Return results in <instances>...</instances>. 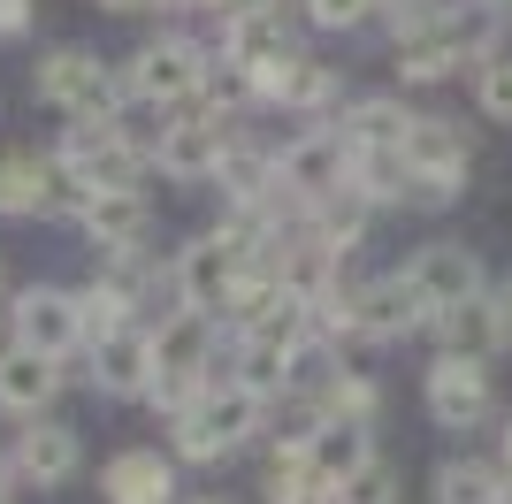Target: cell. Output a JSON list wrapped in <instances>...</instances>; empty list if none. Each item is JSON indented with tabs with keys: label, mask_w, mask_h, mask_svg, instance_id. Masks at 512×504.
Wrapping results in <instances>:
<instances>
[{
	"label": "cell",
	"mask_w": 512,
	"mask_h": 504,
	"mask_svg": "<svg viewBox=\"0 0 512 504\" xmlns=\"http://www.w3.org/2000/svg\"><path fill=\"white\" fill-rule=\"evenodd\" d=\"M100 497L107 504H176V459L153 443H130L100 466Z\"/></svg>",
	"instance_id": "d6986e66"
},
{
	"label": "cell",
	"mask_w": 512,
	"mask_h": 504,
	"mask_svg": "<svg viewBox=\"0 0 512 504\" xmlns=\"http://www.w3.org/2000/svg\"><path fill=\"white\" fill-rule=\"evenodd\" d=\"M421 405L436 428H451V436H467V428H482L497 405V375H490V359H451L436 352V367L421 375Z\"/></svg>",
	"instance_id": "30bf717a"
},
{
	"label": "cell",
	"mask_w": 512,
	"mask_h": 504,
	"mask_svg": "<svg viewBox=\"0 0 512 504\" xmlns=\"http://www.w3.org/2000/svg\"><path fill=\"white\" fill-rule=\"evenodd\" d=\"M54 168H62V184L85 199V191H146V153L130 146L123 123H69L62 146H54Z\"/></svg>",
	"instance_id": "8992f818"
},
{
	"label": "cell",
	"mask_w": 512,
	"mask_h": 504,
	"mask_svg": "<svg viewBox=\"0 0 512 504\" xmlns=\"http://www.w3.org/2000/svg\"><path fill=\"white\" fill-rule=\"evenodd\" d=\"M428 329V306L413 298L406 275H367L352 283V344H398V336Z\"/></svg>",
	"instance_id": "4fadbf2b"
},
{
	"label": "cell",
	"mask_w": 512,
	"mask_h": 504,
	"mask_svg": "<svg viewBox=\"0 0 512 504\" xmlns=\"http://www.w3.org/2000/svg\"><path fill=\"white\" fill-rule=\"evenodd\" d=\"M474 107L490 123H512V54H490V62L474 69Z\"/></svg>",
	"instance_id": "484cf974"
},
{
	"label": "cell",
	"mask_w": 512,
	"mask_h": 504,
	"mask_svg": "<svg viewBox=\"0 0 512 504\" xmlns=\"http://www.w3.org/2000/svg\"><path fill=\"white\" fill-rule=\"evenodd\" d=\"M497 31H505L497 16H482V8H459V0H451L428 31L398 39V84H444V77H459L467 62L482 69L490 54H505V46H497Z\"/></svg>",
	"instance_id": "6da1fadb"
},
{
	"label": "cell",
	"mask_w": 512,
	"mask_h": 504,
	"mask_svg": "<svg viewBox=\"0 0 512 504\" xmlns=\"http://www.w3.org/2000/svg\"><path fill=\"white\" fill-rule=\"evenodd\" d=\"M375 459V428H360V420H321L314 428V443H306V466H314L321 482H352L360 466Z\"/></svg>",
	"instance_id": "603a6c76"
},
{
	"label": "cell",
	"mask_w": 512,
	"mask_h": 504,
	"mask_svg": "<svg viewBox=\"0 0 512 504\" xmlns=\"http://www.w3.org/2000/svg\"><path fill=\"white\" fill-rule=\"evenodd\" d=\"M398 489H406V482H398V466H390V459H367L360 474L344 482V497H352V504H398Z\"/></svg>",
	"instance_id": "83f0119b"
},
{
	"label": "cell",
	"mask_w": 512,
	"mask_h": 504,
	"mask_svg": "<svg viewBox=\"0 0 512 504\" xmlns=\"http://www.w3.org/2000/svg\"><path fill=\"white\" fill-rule=\"evenodd\" d=\"M306 504H352V497H344L337 482H321V489H314V497H306Z\"/></svg>",
	"instance_id": "1f68e13d"
},
{
	"label": "cell",
	"mask_w": 512,
	"mask_h": 504,
	"mask_svg": "<svg viewBox=\"0 0 512 504\" xmlns=\"http://www.w3.org/2000/svg\"><path fill=\"white\" fill-rule=\"evenodd\" d=\"M31 16H39L31 0H0V39H23V31H31Z\"/></svg>",
	"instance_id": "f1b7e54d"
},
{
	"label": "cell",
	"mask_w": 512,
	"mask_h": 504,
	"mask_svg": "<svg viewBox=\"0 0 512 504\" xmlns=\"http://www.w3.org/2000/svg\"><path fill=\"white\" fill-rule=\"evenodd\" d=\"M383 16V0H306V23L314 31H360V23Z\"/></svg>",
	"instance_id": "4316f807"
},
{
	"label": "cell",
	"mask_w": 512,
	"mask_h": 504,
	"mask_svg": "<svg viewBox=\"0 0 512 504\" xmlns=\"http://www.w3.org/2000/svg\"><path fill=\"white\" fill-rule=\"evenodd\" d=\"M398 275H406V283H413V298H421V306H428V321L490 291V268H482V252H474L467 237H428V245L413 252V260H406V268H398Z\"/></svg>",
	"instance_id": "9c48e42d"
},
{
	"label": "cell",
	"mask_w": 512,
	"mask_h": 504,
	"mask_svg": "<svg viewBox=\"0 0 512 504\" xmlns=\"http://www.w3.org/2000/svg\"><path fill=\"white\" fill-rule=\"evenodd\" d=\"M283 54H299V39H291V16L276 8H245V16H222V62L237 69V77H253V69L283 62Z\"/></svg>",
	"instance_id": "ac0fdd59"
},
{
	"label": "cell",
	"mask_w": 512,
	"mask_h": 504,
	"mask_svg": "<svg viewBox=\"0 0 512 504\" xmlns=\"http://www.w3.org/2000/svg\"><path fill=\"white\" fill-rule=\"evenodd\" d=\"M321 489V474L306 466V451H276V466H268V504H306Z\"/></svg>",
	"instance_id": "d4e9b609"
},
{
	"label": "cell",
	"mask_w": 512,
	"mask_h": 504,
	"mask_svg": "<svg viewBox=\"0 0 512 504\" xmlns=\"http://www.w3.org/2000/svg\"><path fill=\"white\" fill-rule=\"evenodd\" d=\"M436 504H512V482L497 459H444L436 466Z\"/></svg>",
	"instance_id": "cb8c5ba5"
},
{
	"label": "cell",
	"mask_w": 512,
	"mask_h": 504,
	"mask_svg": "<svg viewBox=\"0 0 512 504\" xmlns=\"http://www.w3.org/2000/svg\"><path fill=\"white\" fill-rule=\"evenodd\" d=\"M276 191H283L299 214H314L321 199L352 191V146H344V130H337V123H306L299 138L276 153Z\"/></svg>",
	"instance_id": "52a82bcc"
},
{
	"label": "cell",
	"mask_w": 512,
	"mask_h": 504,
	"mask_svg": "<svg viewBox=\"0 0 512 504\" xmlns=\"http://www.w3.org/2000/svg\"><path fill=\"white\" fill-rule=\"evenodd\" d=\"M497 474L512 482V420H505V436H497Z\"/></svg>",
	"instance_id": "f546056e"
},
{
	"label": "cell",
	"mask_w": 512,
	"mask_h": 504,
	"mask_svg": "<svg viewBox=\"0 0 512 504\" xmlns=\"http://www.w3.org/2000/svg\"><path fill=\"white\" fill-rule=\"evenodd\" d=\"M245 245H237L222 222L214 230H199L192 245H176V260H169V291H176V306H192V314H222L230 306V291L245 283Z\"/></svg>",
	"instance_id": "ba28073f"
},
{
	"label": "cell",
	"mask_w": 512,
	"mask_h": 504,
	"mask_svg": "<svg viewBox=\"0 0 512 504\" xmlns=\"http://www.w3.org/2000/svg\"><path fill=\"white\" fill-rule=\"evenodd\" d=\"M497 298V314H505V336H512V283H505V291H490Z\"/></svg>",
	"instance_id": "d6a6232c"
},
{
	"label": "cell",
	"mask_w": 512,
	"mask_h": 504,
	"mask_svg": "<svg viewBox=\"0 0 512 504\" xmlns=\"http://www.w3.org/2000/svg\"><path fill=\"white\" fill-rule=\"evenodd\" d=\"M31 92H39L46 107H62L69 123H115V115H123V77H115L100 54H85V46H54V54H39Z\"/></svg>",
	"instance_id": "5b68a950"
},
{
	"label": "cell",
	"mask_w": 512,
	"mask_h": 504,
	"mask_svg": "<svg viewBox=\"0 0 512 504\" xmlns=\"http://www.w3.org/2000/svg\"><path fill=\"white\" fill-rule=\"evenodd\" d=\"M436 329V344H444L451 359H497V344H512L505 336V314H497V298H467V306H451V314L428 321Z\"/></svg>",
	"instance_id": "7402d4cb"
},
{
	"label": "cell",
	"mask_w": 512,
	"mask_h": 504,
	"mask_svg": "<svg viewBox=\"0 0 512 504\" xmlns=\"http://www.w3.org/2000/svg\"><path fill=\"white\" fill-rule=\"evenodd\" d=\"M77 230L100 245V260H115V252H146L153 199H146V191H85V199H77Z\"/></svg>",
	"instance_id": "9a60e30c"
},
{
	"label": "cell",
	"mask_w": 512,
	"mask_h": 504,
	"mask_svg": "<svg viewBox=\"0 0 512 504\" xmlns=\"http://www.w3.org/2000/svg\"><path fill=\"white\" fill-rule=\"evenodd\" d=\"M237 146V123L230 115H169V130L153 138L146 161L169 176V184H214V168H222V153Z\"/></svg>",
	"instance_id": "7c38bea8"
},
{
	"label": "cell",
	"mask_w": 512,
	"mask_h": 504,
	"mask_svg": "<svg viewBox=\"0 0 512 504\" xmlns=\"http://www.w3.org/2000/svg\"><path fill=\"white\" fill-rule=\"evenodd\" d=\"M8 466H16V482H31V489H62V482H77V466H85V436H77L69 420H54V413L23 420Z\"/></svg>",
	"instance_id": "5bb4252c"
},
{
	"label": "cell",
	"mask_w": 512,
	"mask_h": 504,
	"mask_svg": "<svg viewBox=\"0 0 512 504\" xmlns=\"http://www.w3.org/2000/svg\"><path fill=\"white\" fill-rule=\"evenodd\" d=\"M260 428H268V398L222 382V390H207L199 405H184V413L169 420V451L192 459V466H214V459H230V451H245Z\"/></svg>",
	"instance_id": "3957f363"
},
{
	"label": "cell",
	"mask_w": 512,
	"mask_h": 504,
	"mask_svg": "<svg viewBox=\"0 0 512 504\" xmlns=\"http://www.w3.org/2000/svg\"><path fill=\"white\" fill-rule=\"evenodd\" d=\"M54 398H62V359H39V352H23V344H8L0 352V413L46 420Z\"/></svg>",
	"instance_id": "ffe728a7"
},
{
	"label": "cell",
	"mask_w": 512,
	"mask_h": 504,
	"mask_svg": "<svg viewBox=\"0 0 512 504\" xmlns=\"http://www.w3.org/2000/svg\"><path fill=\"white\" fill-rule=\"evenodd\" d=\"M54 207H77V191L62 184V168H54V153H0V214H16V222H31V214H54Z\"/></svg>",
	"instance_id": "e0dca14e"
},
{
	"label": "cell",
	"mask_w": 512,
	"mask_h": 504,
	"mask_svg": "<svg viewBox=\"0 0 512 504\" xmlns=\"http://www.w3.org/2000/svg\"><path fill=\"white\" fill-rule=\"evenodd\" d=\"M100 8H115V16H138V8H169V0H100Z\"/></svg>",
	"instance_id": "4dcf8cb0"
},
{
	"label": "cell",
	"mask_w": 512,
	"mask_h": 504,
	"mask_svg": "<svg viewBox=\"0 0 512 504\" xmlns=\"http://www.w3.org/2000/svg\"><path fill=\"white\" fill-rule=\"evenodd\" d=\"M8 344H23V352H39V359H69L77 344H85L77 291H62V283H31V291H16V298H8Z\"/></svg>",
	"instance_id": "8fae6325"
},
{
	"label": "cell",
	"mask_w": 512,
	"mask_h": 504,
	"mask_svg": "<svg viewBox=\"0 0 512 504\" xmlns=\"http://www.w3.org/2000/svg\"><path fill=\"white\" fill-rule=\"evenodd\" d=\"M192 504H230V497H192Z\"/></svg>",
	"instance_id": "e575fe53"
},
{
	"label": "cell",
	"mask_w": 512,
	"mask_h": 504,
	"mask_svg": "<svg viewBox=\"0 0 512 504\" xmlns=\"http://www.w3.org/2000/svg\"><path fill=\"white\" fill-rule=\"evenodd\" d=\"M85 359H92V390L100 398H146L153 390V329L146 321L115 329L107 344H85Z\"/></svg>",
	"instance_id": "2e32d148"
},
{
	"label": "cell",
	"mask_w": 512,
	"mask_h": 504,
	"mask_svg": "<svg viewBox=\"0 0 512 504\" xmlns=\"http://www.w3.org/2000/svg\"><path fill=\"white\" fill-rule=\"evenodd\" d=\"M337 130L352 153H398L413 130V107L398 100V92H360V100L337 107Z\"/></svg>",
	"instance_id": "44dd1931"
},
{
	"label": "cell",
	"mask_w": 512,
	"mask_h": 504,
	"mask_svg": "<svg viewBox=\"0 0 512 504\" xmlns=\"http://www.w3.org/2000/svg\"><path fill=\"white\" fill-rule=\"evenodd\" d=\"M8 482H16V466H8V451H0V504H8Z\"/></svg>",
	"instance_id": "836d02e7"
},
{
	"label": "cell",
	"mask_w": 512,
	"mask_h": 504,
	"mask_svg": "<svg viewBox=\"0 0 512 504\" xmlns=\"http://www.w3.org/2000/svg\"><path fill=\"white\" fill-rule=\"evenodd\" d=\"M406 168H413V199L406 207H451L467 191V168H474V130L459 115H413L406 130Z\"/></svg>",
	"instance_id": "277c9868"
},
{
	"label": "cell",
	"mask_w": 512,
	"mask_h": 504,
	"mask_svg": "<svg viewBox=\"0 0 512 504\" xmlns=\"http://www.w3.org/2000/svg\"><path fill=\"white\" fill-rule=\"evenodd\" d=\"M207 84H214V54H207L199 39H184V31H161V39H146V46L123 62V100H130V107L184 115Z\"/></svg>",
	"instance_id": "7a4b0ae2"
}]
</instances>
